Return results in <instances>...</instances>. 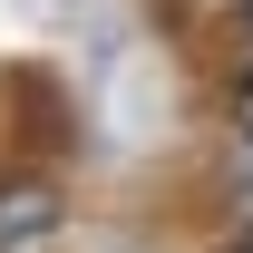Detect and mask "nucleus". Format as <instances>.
<instances>
[{"mask_svg": "<svg viewBox=\"0 0 253 253\" xmlns=\"http://www.w3.org/2000/svg\"><path fill=\"white\" fill-rule=\"evenodd\" d=\"M49 214H59V195H49V185H20V195L0 185V244H20V234H39Z\"/></svg>", "mask_w": 253, "mask_h": 253, "instance_id": "f257e3e1", "label": "nucleus"}, {"mask_svg": "<svg viewBox=\"0 0 253 253\" xmlns=\"http://www.w3.org/2000/svg\"><path fill=\"white\" fill-rule=\"evenodd\" d=\"M244 136H253V88H244Z\"/></svg>", "mask_w": 253, "mask_h": 253, "instance_id": "f03ea898", "label": "nucleus"}]
</instances>
